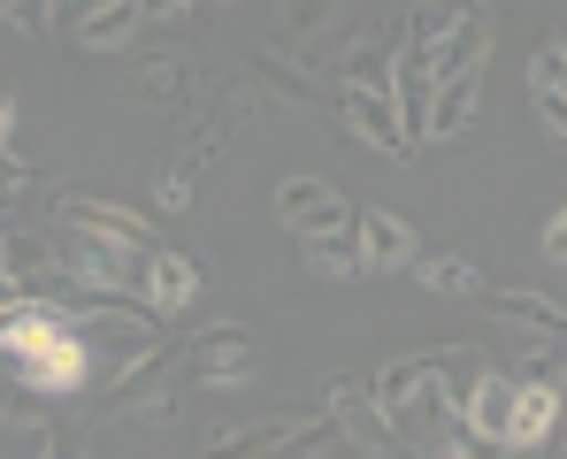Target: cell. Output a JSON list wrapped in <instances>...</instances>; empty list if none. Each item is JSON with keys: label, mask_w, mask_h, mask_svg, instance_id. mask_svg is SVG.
<instances>
[{"label": "cell", "mask_w": 567, "mask_h": 459, "mask_svg": "<svg viewBox=\"0 0 567 459\" xmlns=\"http://www.w3.org/2000/svg\"><path fill=\"white\" fill-rule=\"evenodd\" d=\"M0 275L23 299H85V283L62 269V246L47 230H0Z\"/></svg>", "instance_id": "cell-2"}, {"label": "cell", "mask_w": 567, "mask_h": 459, "mask_svg": "<svg viewBox=\"0 0 567 459\" xmlns=\"http://www.w3.org/2000/svg\"><path fill=\"white\" fill-rule=\"evenodd\" d=\"M39 459H93V437L70 429V421H47L39 429Z\"/></svg>", "instance_id": "cell-22"}, {"label": "cell", "mask_w": 567, "mask_h": 459, "mask_svg": "<svg viewBox=\"0 0 567 459\" xmlns=\"http://www.w3.org/2000/svg\"><path fill=\"white\" fill-rule=\"evenodd\" d=\"M115 414L138 421V429H169V421H177V383L162 375V361L146 367V383H123V390H115Z\"/></svg>", "instance_id": "cell-16"}, {"label": "cell", "mask_w": 567, "mask_h": 459, "mask_svg": "<svg viewBox=\"0 0 567 459\" xmlns=\"http://www.w3.org/2000/svg\"><path fill=\"white\" fill-rule=\"evenodd\" d=\"M254 330L246 322H207V330H192V345L177 353V375L185 383H246L254 375Z\"/></svg>", "instance_id": "cell-4"}, {"label": "cell", "mask_w": 567, "mask_h": 459, "mask_svg": "<svg viewBox=\"0 0 567 459\" xmlns=\"http://www.w3.org/2000/svg\"><path fill=\"white\" fill-rule=\"evenodd\" d=\"M54 246H62V269L85 291H138L146 253H154V246H123V238H93V230H62Z\"/></svg>", "instance_id": "cell-3"}, {"label": "cell", "mask_w": 567, "mask_h": 459, "mask_svg": "<svg viewBox=\"0 0 567 459\" xmlns=\"http://www.w3.org/2000/svg\"><path fill=\"white\" fill-rule=\"evenodd\" d=\"M85 8H93V0H70V23H78V15H85Z\"/></svg>", "instance_id": "cell-32"}, {"label": "cell", "mask_w": 567, "mask_h": 459, "mask_svg": "<svg viewBox=\"0 0 567 459\" xmlns=\"http://www.w3.org/2000/svg\"><path fill=\"white\" fill-rule=\"evenodd\" d=\"M8 131H16V92L0 85V146H8Z\"/></svg>", "instance_id": "cell-30"}, {"label": "cell", "mask_w": 567, "mask_h": 459, "mask_svg": "<svg viewBox=\"0 0 567 459\" xmlns=\"http://www.w3.org/2000/svg\"><path fill=\"white\" fill-rule=\"evenodd\" d=\"M0 23H16L23 39H39L54 23V0H0Z\"/></svg>", "instance_id": "cell-24"}, {"label": "cell", "mask_w": 567, "mask_h": 459, "mask_svg": "<svg viewBox=\"0 0 567 459\" xmlns=\"http://www.w3.org/2000/svg\"><path fill=\"white\" fill-rule=\"evenodd\" d=\"M514 406H522V375H498V367H483L461 383V429L483 437L491 452H506V437H514Z\"/></svg>", "instance_id": "cell-6"}, {"label": "cell", "mask_w": 567, "mask_h": 459, "mask_svg": "<svg viewBox=\"0 0 567 459\" xmlns=\"http://www.w3.org/2000/svg\"><path fill=\"white\" fill-rule=\"evenodd\" d=\"M553 437H560V390L522 383V406H514V437H506V452H537V445H553Z\"/></svg>", "instance_id": "cell-17"}, {"label": "cell", "mask_w": 567, "mask_h": 459, "mask_svg": "<svg viewBox=\"0 0 567 459\" xmlns=\"http://www.w3.org/2000/svg\"><path fill=\"white\" fill-rule=\"evenodd\" d=\"M154 322H177L192 299H199V269H192L185 253H169V246H154L146 253V275H138V291H131Z\"/></svg>", "instance_id": "cell-12"}, {"label": "cell", "mask_w": 567, "mask_h": 459, "mask_svg": "<svg viewBox=\"0 0 567 459\" xmlns=\"http://www.w3.org/2000/svg\"><path fill=\"white\" fill-rule=\"evenodd\" d=\"M70 31H78V46H85V54H123V46L146 31V15H138V0H93Z\"/></svg>", "instance_id": "cell-14"}, {"label": "cell", "mask_w": 567, "mask_h": 459, "mask_svg": "<svg viewBox=\"0 0 567 459\" xmlns=\"http://www.w3.org/2000/svg\"><path fill=\"white\" fill-rule=\"evenodd\" d=\"M491 46H498V23H491V8H453L445 39L430 46V77H437V85H445V77H475V70L491 62Z\"/></svg>", "instance_id": "cell-9"}, {"label": "cell", "mask_w": 567, "mask_h": 459, "mask_svg": "<svg viewBox=\"0 0 567 459\" xmlns=\"http://www.w3.org/2000/svg\"><path fill=\"white\" fill-rule=\"evenodd\" d=\"M353 222H361V261H369V275H391L422 253V230L406 215H391V207H361Z\"/></svg>", "instance_id": "cell-13"}, {"label": "cell", "mask_w": 567, "mask_h": 459, "mask_svg": "<svg viewBox=\"0 0 567 459\" xmlns=\"http://www.w3.org/2000/svg\"><path fill=\"white\" fill-rule=\"evenodd\" d=\"M522 85L537 92V100H545V92H567V62L553 54V46H537V54H529V70H522Z\"/></svg>", "instance_id": "cell-23"}, {"label": "cell", "mask_w": 567, "mask_h": 459, "mask_svg": "<svg viewBox=\"0 0 567 459\" xmlns=\"http://www.w3.org/2000/svg\"><path fill=\"white\" fill-rule=\"evenodd\" d=\"M307 246V269L330 275V283H353V275H369L361 261V222H346V230H322V238H299Z\"/></svg>", "instance_id": "cell-18"}, {"label": "cell", "mask_w": 567, "mask_h": 459, "mask_svg": "<svg viewBox=\"0 0 567 459\" xmlns=\"http://www.w3.org/2000/svg\"><path fill=\"white\" fill-rule=\"evenodd\" d=\"M522 383H545V390H567V345H537L529 353V375Z\"/></svg>", "instance_id": "cell-25"}, {"label": "cell", "mask_w": 567, "mask_h": 459, "mask_svg": "<svg viewBox=\"0 0 567 459\" xmlns=\"http://www.w3.org/2000/svg\"><path fill=\"white\" fill-rule=\"evenodd\" d=\"M23 191H31V169H23V161L0 146V199H23Z\"/></svg>", "instance_id": "cell-28"}, {"label": "cell", "mask_w": 567, "mask_h": 459, "mask_svg": "<svg viewBox=\"0 0 567 459\" xmlns=\"http://www.w3.org/2000/svg\"><path fill=\"white\" fill-rule=\"evenodd\" d=\"M269 207H277V222L291 238H322V230H346V222L361 215V207H346V191L330 177H284Z\"/></svg>", "instance_id": "cell-5"}, {"label": "cell", "mask_w": 567, "mask_h": 459, "mask_svg": "<svg viewBox=\"0 0 567 459\" xmlns=\"http://www.w3.org/2000/svg\"><path fill=\"white\" fill-rule=\"evenodd\" d=\"M537 123H545L553 146H567V92H545V100H537Z\"/></svg>", "instance_id": "cell-26"}, {"label": "cell", "mask_w": 567, "mask_h": 459, "mask_svg": "<svg viewBox=\"0 0 567 459\" xmlns=\"http://www.w3.org/2000/svg\"><path fill=\"white\" fill-rule=\"evenodd\" d=\"M422 291H437V299H475V291H483V269H475L468 253H430V261H422Z\"/></svg>", "instance_id": "cell-19"}, {"label": "cell", "mask_w": 567, "mask_h": 459, "mask_svg": "<svg viewBox=\"0 0 567 459\" xmlns=\"http://www.w3.org/2000/svg\"><path fill=\"white\" fill-rule=\"evenodd\" d=\"M322 414L338 421V437L353 445V452H399L391 445V429H383V406L369 383H353V375H338L330 390H322Z\"/></svg>", "instance_id": "cell-10"}, {"label": "cell", "mask_w": 567, "mask_h": 459, "mask_svg": "<svg viewBox=\"0 0 567 459\" xmlns=\"http://www.w3.org/2000/svg\"><path fill=\"white\" fill-rule=\"evenodd\" d=\"M338 123L383 154V161H414V138H406V123H399V107H391V92H369V85H346L338 92Z\"/></svg>", "instance_id": "cell-7"}, {"label": "cell", "mask_w": 567, "mask_h": 459, "mask_svg": "<svg viewBox=\"0 0 567 459\" xmlns=\"http://www.w3.org/2000/svg\"><path fill=\"white\" fill-rule=\"evenodd\" d=\"M445 23H453V8H445V0H414V8H406V23H399V39H406L399 54H422V62H430V46L445 39Z\"/></svg>", "instance_id": "cell-20"}, {"label": "cell", "mask_w": 567, "mask_h": 459, "mask_svg": "<svg viewBox=\"0 0 567 459\" xmlns=\"http://www.w3.org/2000/svg\"><path fill=\"white\" fill-rule=\"evenodd\" d=\"M475 107H483V70L475 77H445L437 100H430V123H422V146H445V138H461L475 123Z\"/></svg>", "instance_id": "cell-15"}, {"label": "cell", "mask_w": 567, "mask_h": 459, "mask_svg": "<svg viewBox=\"0 0 567 459\" xmlns=\"http://www.w3.org/2000/svg\"><path fill=\"white\" fill-rule=\"evenodd\" d=\"M338 15V0H284L277 8V31L284 39H322V23Z\"/></svg>", "instance_id": "cell-21"}, {"label": "cell", "mask_w": 567, "mask_h": 459, "mask_svg": "<svg viewBox=\"0 0 567 459\" xmlns=\"http://www.w3.org/2000/svg\"><path fill=\"white\" fill-rule=\"evenodd\" d=\"M537 246H545V261H560V269H567V207L545 215V238H537Z\"/></svg>", "instance_id": "cell-27"}, {"label": "cell", "mask_w": 567, "mask_h": 459, "mask_svg": "<svg viewBox=\"0 0 567 459\" xmlns=\"http://www.w3.org/2000/svg\"><path fill=\"white\" fill-rule=\"evenodd\" d=\"M383 429H391V445L399 452H445V437L461 429V383H453V367H422L391 406H383Z\"/></svg>", "instance_id": "cell-1"}, {"label": "cell", "mask_w": 567, "mask_h": 459, "mask_svg": "<svg viewBox=\"0 0 567 459\" xmlns=\"http://www.w3.org/2000/svg\"><path fill=\"white\" fill-rule=\"evenodd\" d=\"M553 54H560V62H567V23H560V31H553Z\"/></svg>", "instance_id": "cell-31"}, {"label": "cell", "mask_w": 567, "mask_h": 459, "mask_svg": "<svg viewBox=\"0 0 567 459\" xmlns=\"http://www.w3.org/2000/svg\"><path fill=\"white\" fill-rule=\"evenodd\" d=\"M475 306H483V314H498L506 330L537 337V345H567V306H560V299H545V291H522V283H483V291H475Z\"/></svg>", "instance_id": "cell-8"}, {"label": "cell", "mask_w": 567, "mask_h": 459, "mask_svg": "<svg viewBox=\"0 0 567 459\" xmlns=\"http://www.w3.org/2000/svg\"><path fill=\"white\" fill-rule=\"evenodd\" d=\"M192 8H199V0H138V15H146V23H185Z\"/></svg>", "instance_id": "cell-29"}, {"label": "cell", "mask_w": 567, "mask_h": 459, "mask_svg": "<svg viewBox=\"0 0 567 459\" xmlns=\"http://www.w3.org/2000/svg\"><path fill=\"white\" fill-rule=\"evenodd\" d=\"M54 222L62 230H93V238H123V246H154V222L123 199H93V191H62L54 199Z\"/></svg>", "instance_id": "cell-11"}]
</instances>
